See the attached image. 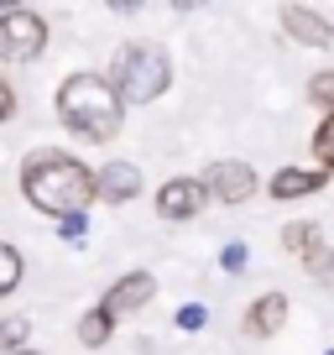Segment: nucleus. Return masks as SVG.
<instances>
[{
	"mask_svg": "<svg viewBox=\"0 0 334 355\" xmlns=\"http://www.w3.org/2000/svg\"><path fill=\"white\" fill-rule=\"evenodd\" d=\"M324 355H334V350H324Z\"/></svg>",
	"mask_w": 334,
	"mask_h": 355,
	"instance_id": "24",
	"label": "nucleus"
},
{
	"mask_svg": "<svg viewBox=\"0 0 334 355\" xmlns=\"http://www.w3.org/2000/svg\"><path fill=\"white\" fill-rule=\"evenodd\" d=\"M282 245H288V251L298 256V261H303V256H313V251L324 245L319 220H288V225H282Z\"/></svg>",
	"mask_w": 334,
	"mask_h": 355,
	"instance_id": "12",
	"label": "nucleus"
},
{
	"mask_svg": "<svg viewBox=\"0 0 334 355\" xmlns=\"http://www.w3.org/2000/svg\"><path fill=\"white\" fill-rule=\"evenodd\" d=\"M94 183H100V199L105 204H131L136 193L146 189V178H141V167H136V162H105V167H94Z\"/></svg>",
	"mask_w": 334,
	"mask_h": 355,
	"instance_id": "11",
	"label": "nucleus"
},
{
	"mask_svg": "<svg viewBox=\"0 0 334 355\" xmlns=\"http://www.w3.org/2000/svg\"><path fill=\"white\" fill-rule=\"evenodd\" d=\"M11 115H16V89H11V78L0 73V125L11 121Z\"/></svg>",
	"mask_w": 334,
	"mask_h": 355,
	"instance_id": "22",
	"label": "nucleus"
},
{
	"mask_svg": "<svg viewBox=\"0 0 334 355\" xmlns=\"http://www.w3.org/2000/svg\"><path fill=\"white\" fill-rule=\"evenodd\" d=\"M16 355H42V350H16Z\"/></svg>",
	"mask_w": 334,
	"mask_h": 355,
	"instance_id": "23",
	"label": "nucleus"
},
{
	"mask_svg": "<svg viewBox=\"0 0 334 355\" xmlns=\"http://www.w3.org/2000/svg\"><path fill=\"white\" fill-rule=\"evenodd\" d=\"M324 183H329V173H324V167H298V162H288V167H277V173H272L267 193H272L277 204H298V199H313Z\"/></svg>",
	"mask_w": 334,
	"mask_h": 355,
	"instance_id": "9",
	"label": "nucleus"
},
{
	"mask_svg": "<svg viewBox=\"0 0 334 355\" xmlns=\"http://www.w3.org/2000/svg\"><path fill=\"white\" fill-rule=\"evenodd\" d=\"M26 334H32V319H26V313H6V319H0V355L32 350V345H26Z\"/></svg>",
	"mask_w": 334,
	"mask_h": 355,
	"instance_id": "14",
	"label": "nucleus"
},
{
	"mask_svg": "<svg viewBox=\"0 0 334 355\" xmlns=\"http://www.w3.org/2000/svg\"><path fill=\"white\" fill-rule=\"evenodd\" d=\"M220 266H225V272H230V277H235V272H245V266H251V251H245L240 241H230V245H225V251H220Z\"/></svg>",
	"mask_w": 334,
	"mask_h": 355,
	"instance_id": "21",
	"label": "nucleus"
},
{
	"mask_svg": "<svg viewBox=\"0 0 334 355\" xmlns=\"http://www.w3.org/2000/svg\"><path fill=\"white\" fill-rule=\"evenodd\" d=\"M21 193L32 209H42L47 220L63 214H89V204H100V183L94 167L78 162L63 146H37L32 157H21Z\"/></svg>",
	"mask_w": 334,
	"mask_h": 355,
	"instance_id": "1",
	"label": "nucleus"
},
{
	"mask_svg": "<svg viewBox=\"0 0 334 355\" xmlns=\"http://www.w3.org/2000/svg\"><path fill=\"white\" fill-rule=\"evenodd\" d=\"M58 121H63L68 136L78 141H115L121 136V121H125V100L115 94V84L94 68H78L58 84Z\"/></svg>",
	"mask_w": 334,
	"mask_h": 355,
	"instance_id": "2",
	"label": "nucleus"
},
{
	"mask_svg": "<svg viewBox=\"0 0 334 355\" xmlns=\"http://www.w3.org/2000/svg\"><path fill=\"white\" fill-rule=\"evenodd\" d=\"M152 298H157V277H152V272H125L115 288H105L100 309L110 313V319H125V313H141Z\"/></svg>",
	"mask_w": 334,
	"mask_h": 355,
	"instance_id": "7",
	"label": "nucleus"
},
{
	"mask_svg": "<svg viewBox=\"0 0 334 355\" xmlns=\"http://www.w3.org/2000/svg\"><path fill=\"white\" fill-rule=\"evenodd\" d=\"M105 78L115 84V94H121L125 105H152V100H162L167 84H173V58H167L162 42H125Z\"/></svg>",
	"mask_w": 334,
	"mask_h": 355,
	"instance_id": "3",
	"label": "nucleus"
},
{
	"mask_svg": "<svg viewBox=\"0 0 334 355\" xmlns=\"http://www.w3.org/2000/svg\"><path fill=\"white\" fill-rule=\"evenodd\" d=\"M282 32L298 47H329L334 42L329 11H319V6H282Z\"/></svg>",
	"mask_w": 334,
	"mask_h": 355,
	"instance_id": "8",
	"label": "nucleus"
},
{
	"mask_svg": "<svg viewBox=\"0 0 334 355\" xmlns=\"http://www.w3.org/2000/svg\"><path fill=\"white\" fill-rule=\"evenodd\" d=\"M204 204H209V189H204V178H167L162 189H157V214H162L167 225L199 220Z\"/></svg>",
	"mask_w": 334,
	"mask_h": 355,
	"instance_id": "6",
	"label": "nucleus"
},
{
	"mask_svg": "<svg viewBox=\"0 0 334 355\" xmlns=\"http://www.w3.org/2000/svg\"><path fill=\"white\" fill-rule=\"evenodd\" d=\"M53 225H58V241H68V245H78L89 235V214H63V220H53Z\"/></svg>",
	"mask_w": 334,
	"mask_h": 355,
	"instance_id": "19",
	"label": "nucleus"
},
{
	"mask_svg": "<svg viewBox=\"0 0 334 355\" xmlns=\"http://www.w3.org/2000/svg\"><path fill=\"white\" fill-rule=\"evenodd\" d=\"M308 100L319 105L324 115H334V68H324V73L308 78Z\"/></svg>",
	"mask_w": 334,
	"mask_h": 355,
	"instance_id": "18",
	"label": "nucleus"
},
{
	"mask_svg": "<svg viewBox=\"0 0 334 355\" xmlns=\"http://www.w3.org/2000/svg\"><path fill=\"white\" fill-rule=\"evenodd\" d=\"M313 162H319L324 173H334V115H324L319 131H313Z\"/></svg>",
	"mask_w": 334,
	"mask_h": 355,
	"instance_id": "17",
	"label": "nucleus"
},
{
	"mask_svg": "<svg viewBox=\"0 0 334 355\" xmlns=\"http://www.w3.org/2000/svg\"><path fill=\"white\" fill-rule=\"evenodd\" d=\"M47 47V16L37 6H0V63H37Z\"/></svg>",
	"mask_w": 334,
	"mask_h": 355,
	"instance_id": "4",
	"label": "nucleus"
},
{
	"mask_svg": "<svg viewBox=\"0 0 334 355\" xmlns=\"http://www.w3.org/2000/svg\"><path fill=\"white\" fill-rule=\"evenodd\" d=\"M303 272H308L319 288H329V293H334V245H319L313 256H303Z\"/></svg>",
	"mask_w": 334,
	"mask_h": 355,
	"instance_id": "16",
	"label": "nucleus"
},
{
	"mask_svg": "<svg viewBox=\"0 0 334 355\" xmlns=\"http://www.w3.org/2000/svg\"><path fill=\"white\" fill-rule=\"evenodd\" d=\"M199 178H204V189H209V204H251V193L261 189L256 167L240 162V157H220Z\"/></svg>",
	"mask_w": 334,
	"mask_h": 355,
	"instance_id": "5",
	"label": "nucleus"
},
{
	"mask_svg": "<svg viewBox=\"0 0 334 355\" xmlns=\"http://www.w3.org/2000/svg\"><path fill=\"white\" fill-rule=\"evenodd\" d=\"M21 277H26V261H21V251H16L11 241H0V298L21 288Z\"/></svg>",
	"mask_w": 334,
	"mask_h": 355,
	"instance_id": "15",
	"label": "nucleus"
},
{
	"mask_svg": "<svg viewBox=\"0 0 334 355\" xmlns=\"http://www.w3.org/2000/svg\"><path fill=\"white\" fill-rule=\"evenodd\" d=\"M204 324H209V309H204V303H183L178 309V329L183 334H199Z\"/></svg>",
	"mask_w": 334,
	"mask_h": 355,
	"instance_id": "20",
	"label": "nucleus"
},
{
	"mask_svg": "<svg viewBox=\"0 0 334 355\" xmlns=\"http://www.w3.org/2000/svg\"><path fill=\"white\" fill-rule=\"evenodd\" d=\"M288 313H292V303H288V293H261V298H251V309L240 313V329L251 334V340H272V334L288 324Z\"/></svg>",
	"mask_w": 334,
	"mask_h": 355,
	"instance_id": "10",
	"label": "nucleus"
},
{
	"mask_svg": "<svg viewBox=\"0 0 334 355\" xmlns=\"http://www.w3.org/2000/svg\"><path fill=\"white\" fill-rule=\"evenodd\" d=\"M110 334H115V319L100 309V303H94V309L78 319V345H84V350H100V345H110Z\"/></svg>",
	"mask_w": 334,
	"mask_h": 355,
	"instance_id": "13",
	"label": "nucleus"
}]
</instances>
